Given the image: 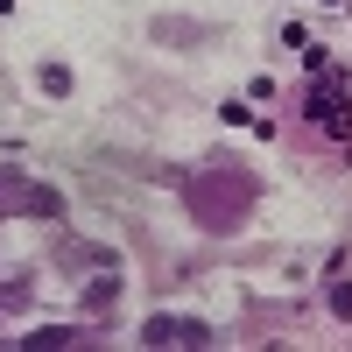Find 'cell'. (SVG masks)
<instances>
[{
  "label": "cell",
  "mask_w": 352,
  "mask_h": 352,
  "mask_svg": "<svg viewBox=\"0 0 352 352\" xmlns=\"http://www.w3.org/2000/svg\"><path fill=\"white\" fill-rule=\"evenodd\" d=\"M331 310H338V317H352V282H338V289H331Z\"/></svg>",
  "instance_id": "1"
}]
</instances>
